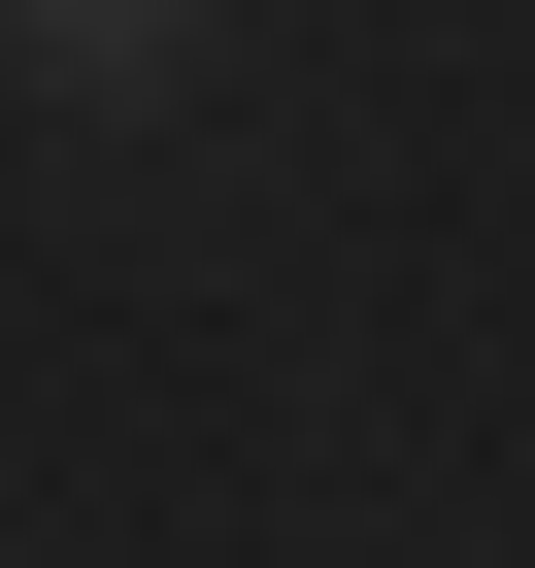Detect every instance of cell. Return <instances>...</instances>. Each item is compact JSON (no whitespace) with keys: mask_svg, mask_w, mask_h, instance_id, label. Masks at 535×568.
Listing matches in <instances>:
<instances>
[{"mask_svg":"<svg viewBox=\"0 0 535 568\" xmlns=\"http://www.w3.org/2000/svg\"><path fill=\"white\" fill-rule=\"evenodd\" d=\"M168 34H234V0H0V68H34V101H168Z\"/></svg>","mask_w":535,"mask_h":568,"instance_id":"obj_1","label":"cell"}]
</instances>
